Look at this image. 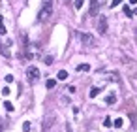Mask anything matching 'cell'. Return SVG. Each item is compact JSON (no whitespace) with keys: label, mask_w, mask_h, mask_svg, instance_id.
<instances>
[{"label":"cell","mask_w":137,"mask_h":132,"mask_svg":"<svg viewBox=\"0 0 137 132\" xmlns=\"http://www.w3.org/2000/svg\"><path fill=\"white\" fill-rule=\"evenodd\" d=\"M51 13H53V0H43V4H42V10H39L38 13V21L39 23H43L51 17Z\"/></svg>","instance_id":"obj_1"},{"label":"cell","mask_w":137,"mask_h":132,"mask_svg":"<svg viewBox=\"0 0 137 132\" xmlns=\"http://www.w3.org/2000/svg\"><path fill=\"white\" fill-rule=\"evenodd\" d=\"M79 40L83 42L85 47H94L96 45V38L92 34H86V32H79Z\"/></svg>","instance_id":"obj_2"},{"label":"cell","mask_w":137,"mask_h":132,"mask_svg":"<svg viewBox=\"0 0 137 132\" xmlns=\"http://www.w3.org/2000/svg\"><path fill=\"white\" fill-rule=\"evenodd\" d=\"M98 32L100 34H107V17L105 15H100L98 17Z\"/></svg>","instance_id":"obj_3"},{"label":"cell","mask_w":137,"mask_h":132,"mask_svg":"<svg viewBox=\"0 0 137 132\" xmlns=\"http://www.w3.org/2000/svg\"><path fill=\"white\" fill-rule=\"evenodd\" d=\"M26 77H28V81H36L38 77H39V70L36 66H28L26 70Z\"/></svg>","instance_id":"obj_4"},{"label":"cell","mask_w":137,"mask_h":132,"mask_svg":"<svg viewBox=\"0 0 137 132\" xmlns=\"http://www.w3.org/2000/svg\"><path fill=\"white\" fill-rule=\"evenodd\" d=\"M98 13V0H92L90 2V15H96Z\"/></svg>","instance_id":"obj_5"},{"label":"cell","mask_w":137,"mask_h":132,"mask_svg":"<svg viewBox=\"0 0 137 132\" xmlns=\"http://www.w3.org/2000/svg\"><path fill=\"white\" fill-rule=\"evenodd\" d=\"M56 77H58L60 81H64V79H68V72H66V70H60V72H58V76H56Z\"/></svg>","instance_id":"obj_6"},{"label":"cell","mask_w":137,"mask_h":132,"mask_svg":"<svg viewBox=\"0 0 137 132\" xmlns=\"http://www.w3.org/2000/svg\"><path fill=\"white\" fill-rule=\"evenodd\" d=\"M105 102H107L109 106H113V104H115V102H117V96H115V95H109V96L105 98Z\"/></svg>","instance_id":"obj_7"},{"label":"cell","mask_w":137,"mask_h":132,"mask_svg":"<svg viewBox=\"0 0 137 132\" xmlns=\"http://www.w3.org/2000/svg\"><path fill=\"white\" fill-rule=\"evenodd\" d=\"M51 121H53V117H51V115H49V117H45V123H43V130L51 128Z\"/></svg>","instance_id":"obj_8"},{"label":"cell","mask_w":137,"mask_h":132,"mask_svg":"<svg viewBox=\"0 0 137 132\" xmlns=\"http://www.w3.org/2000/svg\"><path fill=\"white\" fill-rule=\"evenodd\" d=\"M88 70H90V66H88V64H79V66H77V72H88Z\"/></svg>","instance_id":"obj_9"},{"label":"cell","mask_w":137,"mask_h":132,"mask_svg":"<svg viewBox=\"0 0 137 132\" xmlns=\"http://www.w3.org/2000/svg\"><path fill=\"white\" fill-rule=\"evenodd\" d=\"M98 92H100L98 87H92V89H90V98H96V96H98Z\"/></svg>","instance_id":"obj_10"},{"label":"cell","mask_w":137,"mask_h":132,"mask_svg":"<svg viewBox=\"0 0 137 132\" xmlns=\"http://www.w3.org/2000/svg\"><path fill=\"white\" fill-rule=\"evenodd\" d=\"M83 2H85V0H73V6H75V10H81V8H83Z\"/></svg>","instance_id":"obj_11"},{"label":"cell","mask_w":137,"mask_h":132,"mask_svg":"<svg viewBox=\"0 0 137 132\" xmlns=\"http://www.w3.org/2000/svg\"><path fill=\"white\" fill-rule=\"evenodd\" d=\"M54 85H56V81H54V79H47V83H45V87H47V89H53Z\"/></svg>","instance_id":"obj_12"},{"label":"cell","mask_w":137,"mask_h":132,"mask_svg":"<svg viewBox=\"0 0 137 132\" xmlns=\"http://www.w3.org/2000/svg\"><path fill=\"white\" fill-rule=\"evenodd\" d=\"M0 53H2V55H4V57H10V51H8V49L4 47V45H2V43H0Z\"/></svg>","instance_id":"obj_13"},{"label":"cell","mask_w":137,"mask_h":132,"mask_svg":"<svg viewBox=\"0 0 137 132\" xmlns=\"http://www.w3.org/2000/svg\"><path fill=\"white\" fill-rule=\"evenodd\" d=\"M0 34H6V27H4V19L0 17Z\"/></svg>","instance_id":"obj_14"},{"label":"cell","mask_w":137,"mask_h":132,"mask_svg":"<svg viewBox=\"0 0 137 132\" xmlns=\"http://www.w3.org/2000/svg\"><path fill=\"white\" fill-rule=\"evenodd\" d=\"M113 125H115L117 128H120V127L124 125V121H122V119H115V123H113Z\"/></svg>","instance_id":"obj_15"},{"label":"cell","mask_w":137,"mask_h":132,"mask_svg":"<svg viewBox=\"0 0 137 132\" xmlns=\"http://www.w3.org/2000/svg\"><path fill=\"white\" fill-rule=\"evenodd\" d=\"M4 108L8 111H13V106H11V102H4Z\"/></svg>","instance_id":"obj_16"},{"label":"cell","mask_w":137,"mask_h":132,"mask_svg":"<svg viewBox=\"0 0 137 132\" xmlns=\"http://www.w3.org/2000/svg\"><path fill=\"white\" fill-rule=\"evenodd\" d=\"M124 13L128 15V17H132V15H133V13H132V10H130V8H128V6H124Z\"/></svg>","instance_id":"obj_17"},{"label":"cell","mask_w":137,"mask_h":132,"mask_svg":"<svg viewBox=\"0 0 137 132\" xmlns=\"http://www.w3.org/2000/svg\"><path fill=\"white\" fill-rule=\"evenodd\" d=\"M118 4H122V0H113V2H111V8H117Z\"/></svg>","instance_id":"obj_18"},{"label":"cell","mask_w":137,"mask_h":132,"mask_svg":"<svg viewBox=\"0 0 137 132\" xmlns=\"http://www.w3.org/2000/svg\"><path fill=\"white\" fill-rule=\"evenodd\" d=\"M4 79H6V83H11V81H13V76H11V74H8Z\"/></svg>","instance_id":"obj_19"},{"label":"cell","mask_w":137,"mask_h":132,"mask_svg":"<svg viewBox=\"0 0 137 132\" xmlns=\"http://www.w3.org/2000/svg\"><path fill=\"white\" fill-rule=\"evenodd\" d=\"M10 92H11V91L8 89V87H4V89H2V95H4V96H8V95H10Z\"/></svg>","instance_id":"obj_20"},{"label":"cell","mask_w":137,"mask_h":132,"mask_svg":"<svg viewBox=\"0 0 137 132\" xmlns=\"http://www.w3.org/2000/svg\"><path fill=\"white\" fill-rule=\"evenodd\" d=\"M103 125H105V127H111L113 123H111V119H109V117H105V121H103Z\"/></svg>","instance_id":"obj_21"},{"label":"cell","mask_w":137,"mask_h":132,"mask_svg":"<svg viewBox=\"0 0 137 132\" xmlns=\"http://www.w3.org/2000/svg\"><path fill=\"white\" fill-rule=\"evenodd\" d=\"M23 130L28 132V130H30V123H25V125H23Z\"/></svg>","instance_id":"obj_22"},{"label":"cell","mask_w":137,"mask_h":132,"mask_svg":"<svg viewBox=\"0 0 137 132\" xmlns=\"http://www.w3.org/2000/svg\"><path fill=\"white\" fill-rule=\"evenodd\" d=\"M45 64H53V57H45Z\"/></svg>","instance_id":"obj_23"},{"label":"cell","mask_w":137,"mask_h":132,"mask_svg":"<svg viewBox=\"0 0 137 132\" xmlns=\"http://www.w3.org/2000/svg\"><path fill=\"white\" fill-rule=\"evenodd\" d=\"M4 127H6V125H4V123H2V121H0V132H2V130H4Z\"/></svg>","instance_id":"obj_24"},{"label":"cell","mask_w":137,"mask_h":132,"mask_svg":"<svg viewBox=\"0 0 137 132\" xmlns=\"http://www.w3.org/2000/svg\"><path fill=\"white\" fill-rule=\"evenodd\" d=\"M130 4H137V0H130Z\"/></svg>","instance_id":"obj_25"},{"label":"cell","mask_w":137,"mask_h":132,"mask_svg":"<svg viewBox=\"0 0 137 132\" xmlns=\"http://www.w3.org/2000/svg\"><path fill=\"white\" fill-rule=\"evenodd\" d=\"M133 13H135V15H137V10H135V11H133Z\"/></svg>","instance_id":"obj_26"}]
</instances>
